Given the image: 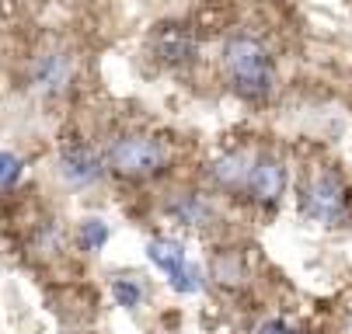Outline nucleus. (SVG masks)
Instances as JSON below:
<instances>
[{"label":"nucleus","instance_id":"4","mask_svg":"<svg viewBox=\"0 0 352 334\" xmlns=\"http://www.w3.org/2000/svg\"><path fill=\"white\" fill-rule=\"evenodd\" d=\"M248 192L251 199H255L258 206H276L279 195H283V188H286V171L276 157H258L255 167L248 171Z\"/></svg>","mask_w":352,"mask_h":334},{"label":"nucleus","instance_id":"6","mask_svg":"<svg viewBox=\"0 0 352 334\" xmlns=\"http://www.w3.org/2000/svg\"><path fill=\"white\" fill-rule=\"evenodd\" d=\"M98 171H102V160H98V154L91 147H84V143H67V147H63L60 174L70 184H91L98 178Z\"/></svg>","mask_w":352,"mask_h":334},{"label":"nucleus","instance_id":"1","mask_svg":"<svg viewBox=\"0 0 352 334\" xmlns=\"http://www.w3.org/2000/svg\"><path fill=\"white\" fill-rule=\"evenodd\" d=\"M223 63H227V77L234 84V91L248 102H262L272 91V60L262 49V42L255 38H230L223 49Z\"/></svg>","mask_w":352,"mask_h":334},{"label":"nucleus","instance_id":"12","mask_svg":"<svg viewBox=\"0 0 352 334\" xmlns=\"http://www.w3.org/2000/svg\"><path fill=\"white\" fill-rule=\"evenodd\" d=\"M112 296H116V303H119V307L133 310V307L140 303V296H143V293H140V285H136L133 278H116V282H112Z\"/></svg>","mask_w":352,"mask_h":334},{"label":"nucleus","instance_id":"16","mask_svg":"<svg viewBox=\"0 0 352 334\" xmlns=\"http://www.w3.org/2000/svg\"><path fill=\"white\" fill-rule=\"evenodd\" d=\"M349 324H352V317H349Z\"/></svg>","mask_w":352,"mask_h":334},{"label":"nucleus","instance_id":"2","mask_svg":"<svg viewBox=\"0 0 352 334\" xmlns=\"http://www.w3.org/2000/svg\"><path fill=\"white\" fill-rule=\"evenodd\" d=\"M109 167L119 174V178H146V174H157L164 167V150L157 139L150 136H122L112 143L109 150Z\"/></svg>","mask_w":352,"mask_h":334},{"label":"nucleus","instance_id":"13","mask_svg":"<svg viewBox=\"0 0 352 334\" xmlns=\"http://www.w3.org/2000/svg\"><path fill=\"white\" fill-rule=\"evenodd\" d=\"M171 213H175V216H182L185 223H199V219L206 216V206L199 202L195 195H185L182 202H171Z\"/></svg>","mask_w":352,"mask_h":334},{"label":"nucleus","instance_id":"10","mask_svg":"<svg viewBox=\"0 0 352 334\" xmlns=\"http://www.w3.org/2000/svg\"><path fill=\"white\" fill-rule=\"evenodd\" d=\"M105 241H109V223L105 219H84L80 223V244L87 251H98Z\"/></svg>","mask_w":352,"mask_h":334},{"label":"nucleus","instance_id":"7","mask_svg":"<svg viewBox=\"0 0 352 334\" xmlns=\"http://www.w3.org/2000/svg\"><path fill=\"white\" fill-rule=\"evenodd\" d=\"M32 84H35L42 94L63 91V87L70 84V63H67V56H63V53L42 56V60L35 63V70H32Z\"/></svg>","mask_w":352,"mask_h":334},{"label":"nucleus","instance_id":"5","mask_svg":"<svg viewBox=\"0 0 352 334\" xmlns=\"http://www.w3.org/2000/svg\"><path fill=\"white\" fill-rule=\"evenodd\" d=\"M154 49L161 53L164 63L185 67V63H192V56H195V35H192L188 25H164V28L157 32V38H154Z\"/></svg>","mask_w":352,"mask_h":334},{"label":"nucleus","instance_id":"9","mask_svg":"<svg viewBox=\"0 0 352 334\" xmlns=\"http://www.w3.org/2000/svg\"><path fill=\"white\" fill-rule=\"evenodd\" d=\"M213 178H217L220 184H227V188H234V184L248 181V171H244V157H241V154H230V157L217 160V164H213Z\"/></svg>","mask_w":352,"mask_h":334},{"label":"nucleus","instance_id":"15","mask_svg":"<svg viewBox=\"0 0 352 334\" xmlns=\"http://www.w3.org/2000/svg\"><path fill=\"white\" fill-rule=\"evenodd\" d=\"M255 334H293V331H289L286 324H279V320H269V324H262Z\"/></svg>","mask_w":352,"mask_h":334},{"label":"nucleus","instance_id":"14","mask_svg":"<svg viewBox=\"0 0 352 334\" xmlns=\"http://www.w3.org/2000/svg\"><path fill=\"white\" fill-rule=\"evenodd\" d=\"M21 178V160L14 154H0V188H11Z\"/></svg>","mask_w":352,"mask_h":334},{"label":"nucleus","instance_id":"3","mask_svg":"<svg viewBox=\"0 0 352 334\" xmlns=\"http://www.w3.org/2000/svg\"><path fill=\"white\" fill-rule=\"evenodd\" d=\"M349 209V192L335 171H321L304 192V213L318 223H338Z\"/></svg>","mask_w":352,"mask_h":334},{"label":"nucleus","instance_id":"8","mask_svg":"<svg viewBox=\"0 0 352 334\" xmlns=\"http://www.w3.org/2000/svg\"><path fill=\"white\" fill-rule=\"evenodd\" d=\"M146 258L154 261L161 272H175V268H182L185 265V248L178 244V241H171V237H154V241L146 244Z\"/></svg>","mask_w":352,"mask_h":334},{"label":"nucleus","instance_id":"11","mask_svg":"<svg viewBox=\"0 0 352 334\" xmlns=\"http://www.w3.org/2000/svg\"><path fill=\"white\" fill-rule=\"evenodd\" d=\"M199 285H203V272L195 265H182V268L171 272V289L175 293H195Z\"/></svg>","mask_w":352,"mask_h":334}]
</instances>
